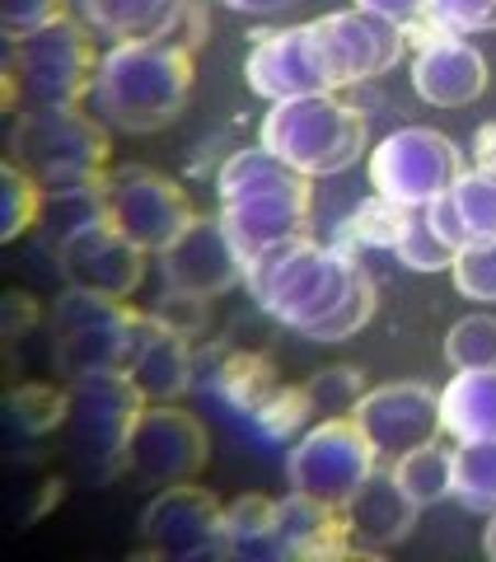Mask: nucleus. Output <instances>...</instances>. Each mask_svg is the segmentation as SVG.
I'll use <instances>...</instances> for the list:
<instances>
[{
    "label": "nucleus",
    "instance_id": "obj_1",
    "mask_svg": "<svg viewBox=\"0 0 496 562\" xmlns=\"http://www.w3.org/2000/svg\"><path fill=\"white\" fill-rule=\"evenodd\" d=\"M248 295L309 342H347L375 319V277L347 244L300 235L244 262Z\"/></svg>",
    "mask_w": 496,
    "mask_h": 562
},
{
    "label": "nucleus",
    "instance_id": "obj_2",
    "mask_svg": "<svg viewBox=\"0 0 496 562\" xmlns=\"http://www.w3.org/2000/svg\"><path fill=\"white\" fill-rule=\"evenodd\" d=\"M216 198L229 239L239 244L244 262L272 244L309 235L314 225V179L286 165L277 150L244 146L216 169Z\"/></svg>",
    "mask_w": 496,
    "mask_h": 562
},
{
    "label": "nucleus",
    "instance_id": "obj_3",
    "mask_svg": "<svg viewBox=\"0 0 496 562\" xmlns=\"http://www.w3.org/2000/svg\"><path fill=\"white\" fill-rule=\"evenodd\" d=\"M192 94V52L165 43H113L99 57L90 113L109 132L150 136L183 113Z\"/></svg>",
    "mask_w": 496,
    "mask_h": 562
},
{
    "label": "nucleus",
    "instance_id": "obj_4",
    "mask_svg": "<svg viewBox=\"0 0 496 562\" xmlns=\"http://www.w3.org/2000/svg\"><path fill=\"white\" fill-rule=\"evenodd\" d=\"M5 160L20 165L47 198L103 188L109 165V127L80 109H20L10 122Z\"/></svg>",
    "mask_w": 496,
    "mask_h": 562
},
{
    "label": "nucleus",
    "instance_id": "obj_5",
    "mask_svg": "<svg viewBox=\"0 0 496 562\" xmlns=\"http://www.w3.org/2000/svg\"><path fill=\"white\" fill-rule=\"evenodd\" d=\"M258 140L309 179H332L370 150V122L347 99L324 90L272 103L258 127Z\"/></svg>",
    "mask_w": 496,
    "mask_h": 562
},
{
    "label": "nucleus",
    "instance_id": "obj_6",
    "mask_svg": "<svg viewBox=\"0 0 496 562\" xmlns=\"http://www.w3.org/2000/svg\"><path fill=\"white\" fill-rule=\"evenodd\" d=\"M99 70V52L90 29L70 14L52 20L47 29L14 38L5 52V109H80L90 99Z\"/></svg>",
    "mask_w": 496,
    "mask_h": 562
},
{
    "label": "nucleus",
    "instance_id": "obj_7",
    "mask_svg": "<svg viewBox=\"0 0 496 562\" xmlns=\"http://www.w3.org/2000/svg\"><path fill=\"white\" fill-rule=\"evenodd\" d=\"M146 394L136 390L127 371H103L90 380L66 384V450L84 473H94L99 483L127 473V436L136 427Z\"/></svg>",
    "mask_w": 496,
    "mask_h": 562
},
{
    "label": "nucleus",
    "instance_id": "obj_8",
    "mask_svg": "<svg viewBox=\"0 0 496 562\" xmlns=\"http://www.w3.org/2000/svg\"><path fill=\"white\" fill-rule=\"evenodd\" d=\"M140 310H132L117 295L80 291L66 286L47 310V338H52V366L57 375L70 380H90L103 371H122L132 351Z\"/></svg>",
    "mask_w": 496,
    "mask_h": 562
},
{
    "label": "nucleus",
    "instance_id": "obj_9",
    "mask_svg": "<svg viewBox=\"0 0 496 562\" xmlns=\"http://www.w3.org/2000/svg\"><path fill=\"white\" fill-rule=\"evenodd\" d=\"M380 469V450L357 427V417H318L286 454V487L314 502L347 506L370 473Z\"/></svg>",
    "mask_w": 496,
    "mask_h": 562
},
{
    "label": "nucleus",
    "instance_id": "obj_10",
    "mask_svg": "<svg viewBox=\"0 0 496 562\" xmlns=\"http://www.w3.org/2000/svg\"><path fill=\"white\" fill-rule=\"evenodd\" d=\"M370 188L403 206H427L464 179V150L436 127L388 132L365 160Z\"/></svg>",
    "mask_w": 496,
    "mask_h": 562
},
{
    "label": "nucleus",
    "instance_id": "obj_11",
    "mask_svg": "<svg viewBox=\"0 0 496 562\" xmlns=\"http://www.w3.org/2000/svg\"><path fill=\"white\" fill-rule=\"evenodd\" d=\"M103 221L127 235L136 249L159 258L198 221V211H192L188 192L169 173L146 165H122L103 179Z\"/></svg>",
    "mask_w": 496,
    "mask_h": 562
},
{
    "label": "nucleus",
    "instance_id": "obj_12",
    "mask_svg": "<svg viewBox=\"0 0 496 562\" xmlns=\"http://www.w3.org/2000/svg\"><path fill=\"white\" fill-rule=\"evenodd\" d=\"M211 436L179 403H146L127 436V473L146 487L192 483L206 464Z\"/></svg>",
    "mask_w": 496,
    "mask_h": 562
},
{
    "label": "nucleus",
    "instance_id": "obj_13",
    "mask_svg": "<svg viewBox=\"0 0 496 562\" xmlns=\"http://www.w3.org/2000/svg\"><path fill=\"white\" fill-rule=\"evenodd\" d=\"M140 553L146 558H225V506L198 483L159 487L140 516Z\"/></svg>",
    "mask_w": 496,
    "mask_h": 562
},
{
    "label": "nucleus",
    "instance_id": "obj_14",
    "mask_svg": "<svg viewBox=\"0 0 496 562\" xmlns=\"http://www.w3.org/2000/svg\"><path fill=\"white\" fill-rule=\"evenodd\" d=\"M314 24V43H318V57H324L328 70V85L342 90V85H365V80H380L398 66V57L407 52L403 43V29L380 20L370 10H332L324 20H309Z\"/></svg>",
    "mask_w": 496,
    "mask_h": 562
},
{
    "label": "nucleus",
    "instance_id": "obj_15",
    "mask_svg": "<svg viewBox=\"0 0 496 562\" xmlns=\"http://www.w3.org/2000/svg\"><path fill=\"white\" fill-rule=\"evenodd\" d=\"M90 33L109 43H165L198 52L211 38L202 0H76Z\"/></svg>",
    "mask_w": 496,
    "mask_h": 562
},
{
    "label": "nucleus",
    "instance_id": "obj_16",
    "mask_svg": "<svg viewBox=\"0 0 496 562\" xmlns=\"http://www.w3.org/2000/svg\"><path fill=\"white\" fill-rule=\"evenodd\" d=\"M357 427L370 436V446L380 450V460H403L407 450L431 446L440 431H446V417H440V394L427 390L417 380H398V384H380V390H365L361 403L351 408Z\"/></svg>",
    "mask_w": 496,
    "mask_h": 562
},
{
    "label": "nucleus",
    "instance_id": "obj_17",
    "mask_svg": "<svg viewBox=\"0 0 496 562\" xmlns=\"http://www.w3.org/2000/svg\"><path fill=\"white\" fill-rule=\"evenodd\" d=\"M244 80H248V90L268 103L332 90L324 57H318V43H314V24L253 33V47L244 57Z\"/></svg>",
    "mask_w": 496,
    "mask_h": 562
},
{
    "label": "nucleus",
    "instance_id": "obj_18",
    "mask_svg": "<svg viewBox=\"0 0 496 562\" xmlns=\"http://www.w3.org/2000/svg\"><path fill=\"white\" fill-rule=\"evenodd\" d=\"M159 277H165V286L206 295V301H216V295L239 286L244 254H239V244L229 239L221 211L216 216H198L165 254H159Z\"/></svg>",
    "mask_w": 496,
    "mask_h": 562
},
{
    "label": "nucleus",
    "instance_id": "obj_19",
    "mask_svg": "<svg viewBox=\"0 0 496 562\" xmlns=\"http://www.w3.org/2000/svg\"><path fill=\"white\" fill-rule=\"evenodd\" d=\"M57 268L66 277V286L132 301L136 286L146 281V249H136L109 221H94L57 249Z\"/></svg>",
    "mask_w": 496,
    "mask_h": 562
},
{
    "label": "nucleus",
    "instance_id": "obj_20",
    "mask_svg": "<svg viewBox=\"0 0 496 562\" xmlns=\"http://www.w3.org/2000/svg\"><path fill=\"white\" fill-rule=\"evenodd\" d=\"M122 371L136 380V390L146 394V403H179L192 384H198V357H192V342L183 333H173L165 319L140 310Z\"/></svg>",
    "mask_w": 496,
    "mask_h": 562
},
{
    "label": "nucleus",
    "instance_id": "obj_21",
    "mask_svg": "<svg viewBox=\"0 0 496 562\" xmlns=\"http://www.w3.org/2000/svg\"><path fill=\"white\" fill-rule=\"evenodd\" d=\"M417 512L421 506L407 497V487L398 483L394 464H380L357 492H351V502L342 506L347 535H351V543H357V553H384V549H394V543H403L407 535H413Z\"/></svg>",
    "mask_w": 496,
    "mask_h": 562
},
{
    "label": "nucleus",
    "instance_id": "obj_22",
    "mask_svg": "<svg viewBox=\"0 0 496 562\" xmlns=\"http://www.w3.org/2000/svg\"><path fill=\"white\" fill-rule=\"evenodd\" d=\"M413 90L436 109H469L487 90V61L464 33H440L413 52Z\"/></svg>",
    "mask_w": 496,
    "mask_h": 562
},
{
    "label": "nucleus",
    "instance_id": "obj_23",
    "mask_svg": "<svg viewBox=\"0 0 496 562\" xmlns=\"http://www.w3.org/2000/svg\"><path fill=\"white\" fill-rule=\"evenodd\" d=\"M277 516H281V539H286L291 558H347V553H357V543L347 535L342 506L314 502L305 492H286V497L277 502Z\"/></svg>",
    "mask_w": 496,
    "mask_h": 562
},
{
    "label": "nucleus",
    "instance_id": "obj_24",
    "mask_svg": "<svg viewBox=\"0 0 496 562\" xmlns=\"http://www.w3.org/2000/svg\"><path fill=\"white\" fill-rule=\"evenodd\" d=\"M225 558H244V562L291 558L272 497H235L225 506Z\"/></svg>",
    "mask_w": 496,
    "mask_h": 562
},
{
    "label": "nucleus",
    "instance_id": "obj_25",
    "mask_svg": "<svg viewBox=\"0 0 496 562\" xmlns=\"http://www.w3.org/2000/svg\"><path fill=\"white\" fill-rule=\"evenodd\" d=\"M440 417L454 441H483L496 436V366L487 371H459L440 390Z\"/></svg>",
    "mask_w": 496,
    "mask_h": 562
},
{
    "label": "nucleus",
    "instance_id": "obj_26",
    "mask_svg": "<svg viewBox=\"0 0 496 562\" xmlns=\"http://www.w3.org/2000/svg\"><path fill=\"white\" fill-rule=\"evenodd\" d=\"M413 211L417 206H403L394 198H384V192H370V198L351 211L342 221V235L332 244H347V249H398V239L407 235V225H413Z\"/></svg>",
    "mask_w": 496,
    "mask_h": 562
},
{
    "label": "nucleus",
    "instance_id": "obj_27",
    "mask_svg": "<svg viewBox=\"0 0 496 562\" xmlns=\"http://www.w3.org/2000/svg\"><path fill=\"white\" fill-rule=\"evenodd\" d=\"M211 390H216L229 408L253 413L258 403L277 390V371H272L268 357H258V351H216Z\"/></svg>",
    "mask_w": 496,
    "mask_h": 562
},
{
    "label": "nucleus",
    "instance_id": "obj_28",
    "mask_svg": "<svg viewBox=\"0 0 496 562\" xmlns=\"http://www.w3.org/2000/svg\"><path fill=\"white\" fill-rule=\"evenodd\" d=\"M394 473L417 506H436V502L454 497V450H440L436 441L394 460Z\"/></svg>",
    "mask_w": 496,
    "mask_h": 562
},
{
    "label": "nucleus",
    "instance_id": "obj_29",
    "mask_svg": "<svg viewBox=\"0 0 496 562\" xmlns=\"http://www.w3.org/2000/svg\"><path fill=\"white\" fill-rule=\"evenodd\" d=\"M454 502L469 512H496V436L459 441L454 450Z\"/></svg>",
    "mask_w": 496,
    "mask_h": 562
},
{
    "label": "nucleus",
    "instance_id": "obj_30",
    "mask_svg": "<svg viewBox=\"0 0 496 562\" xmlns=\"http://www.w3.org/2000/svg\"><path fill=\"white\" fill-rule=\"evenodd\" d=\"M43 206H47V192L20 165L5 160V169H0V239L14 244L20 235H29L43 221Z\"/></svg>",
    "mask_w": 496,
    "mask_h": 562
},
{
    "label": "nucleus",
    "instance_id": "obj_31",
    "mask_svg": "<svg viewBox=\"0 0 496 562\" xmlns=\"http://www.w3.org/2000/svg\"><path fill=\"white\" fill-rule=\"evenodd\" d=\"M5 422L10 427H24V436L61 431L66 390H57V384H24V390H10L5 394Z\"/></svg>",
    "mask_w": 496,
    "mask_h": 562
},
{
    "label": "nucleus",
    "instance_id": "obj_32",
    "mask_svg": "<svg viewBox=\"0 0 496 562\" xmlns=\"http://www.w3.org/2000/svg\"><path fill=\"white\" fill-rule=\"evenodd\" d=\"M305 394L314 417H351V408L365 394V371L361 366H324L305 380Z\"/></svg>",
    "mask_w": 496,
    "mask_h": 562
},
{
    "label": "nucleus",
    "instance_id": "obj_33",
    "mask_svg": "<svg viewBox=\"0 0 496 562\" xmlns=\"http://www.w3.org/2000/svg\"><path fill=\"white\" fill-rule=\"evenodd\" d=\"M454 206L464 216V231L469 244L473 239H496V169H464V179L454 188Z\"/></svg>",
    "mask_w": 496,
    "mask_h": 562
},
{
    "label": "nucleus",
    "instance_id": "obj_34",
    "mask_svg": "<svg viewBox=\"0 0 496 562\" xmlns=\"http://www.w3.org/2000/svg\"><path fill=\"white\" fill-rule=\"evenodd\" d=\"M446 361L454 371H487L496 366V314H469L446 333Z\"/></svg>",
    "mask_w": 496,
    "mask_h": 562
},
{
    "label": "nucleus",
    "instance_id": "obj_35",
    "mask_svg": "<svg viewBox=\"0 0 496 562\" xmlns=\"http://www.w3.org/2000/svg\"><path fill=\"white\" fill-rule=\"evenodd\" d=\"M394 254H398L403 268H413V272H450L459 249L427 221V211L417 206V211H413V225H407V235L398 239Z\"/></svg>",
    "mask_w": 496,
    "mask_h": 562
},
{
    "label": "nucleus",
    "instance_id": "obj_36",
    "mask_svg": "<svg viewBox=\"0 0 496 562\" xmlns=\"http://www.w3.org/2000/svg\"><path fill=\"white\" fill-rule=\"evenodd\" d=\"M248 417H253V427L268 436V441H286V436H295L314 417V408H309L305 384H277Z\"/></svg>",
    "mask_w": 496,
    "mask_h": 562
},
{
    "label": "nucleus",
    "instance_id": "obj_37",
    "mask_svg": "<svg viewBox=\"0 0 496 562\" xmlns=\"http://www.w3.org/2000/svg\"><path fill=\"white\" fill-rule=\"evenodd\" d=\"M454 291L469 295V301L496 305V239H473L454 254Z\"/></svg>",
    "mask_w": 496,
    "mask_h": 562
},
{
    "label": "nucleus",
    "instance_id": "obj_38",
    "mask_svg": "<svg viewBox=\"0 0 496 562\" xmlns=\"http://www.w3.org/2000/svg\"><path fill=\"white\" fill-rule=\"evenodd\" d=\"M155 319H165L173 333H183V338H198V333H206V295H192V291H173L165 286L155 301Z\"/></svg>",
    "mask_w": 496,
    "mask_h": 562
},
{
    "label": "nucleus",
    "instance_id": "obj_39",
    "mask_svg": "<svg viewBox=\"0 0 496 562\" xmlns=\"http://www.w3.org/2000/svg\"><path fill=\"white\" fill-rule=\"evenodd\" d=\"M427 14L450 33H487L496 29V0H427Z\"/></svg>",
    "mask_w": 496,
    "mask_h": 562
},
{
    "label": "nucleus",
    "instance_id": "obj_40",
    "mask_svg": "<svg viewBox=\"0 0 496 562\" xmlns=\"http://www.w3.org/2000/svg\"><path fill=\"white\" fill-rule=\"evenodd\" d=\"M61 0H0V29L5 38H29V33L47 29L52 20H61Z\"/></svg>",
    "mask_w": 496,
    "mask_h": 562
},
{
    "label": "nucleus",
    "instance_id": "obj_41",
    "mask_svg": "<svg viewBox=\"0 0 496 562\" xmlns=\"http://www.w3.org/2000/svg\"><path fill=\"white\" fill-rule=\"evenodd\" d=\"M351 5L380 14V20L398 24V29H407L413 20H421V14H427V0H351Z\"/></svg>",
    "mask_w": 496,
    "mask_h": 562
},
{
    "label": "nucleus",
    "instance_id": "obj_42",
    "mask_svg": "<svg viewBox=\"0 0 496 562\" xmlns=\"http://www.w3.org/2000/svg\"><path fill=\"white\" fill-rule=\"evenodd\" d=\"M473 165L496 169V122H483V127L473 132Z\"/></svg>",
    "mask_w": 496,
    "mask_h": 562
},
{
    "label": "nucleus",
    "instance_id": "obj_43",
    "mask_svg": "<svg viewBox=\"0 0 496 562\" xmlns=\"http://www.w3.org/2000/svg\"><path fill=\"white\" fill-rule=\"evenodd\" d=\"M221 5H229V10H239V14H277V10H286V5H295V0H221Z\"/></svg>",
    "mask_w": 496,
    "mask_h": 562
},
{
    "label": "nucleus",
    "instance_id": "obj_44",
    "mask_svg": "<svg viewBox=\"0 0 496 562\" xmlns=\"http://www.w3.org/2000/svg\"><path fill=\"white\" fill-rule=\"evenodd\" d=\"M483 549H487V558H496V512H492V525H487V535H483Z\"/></svg>",
    "mask_w": 496,
    "mask_h": 562
}]
</instances>
